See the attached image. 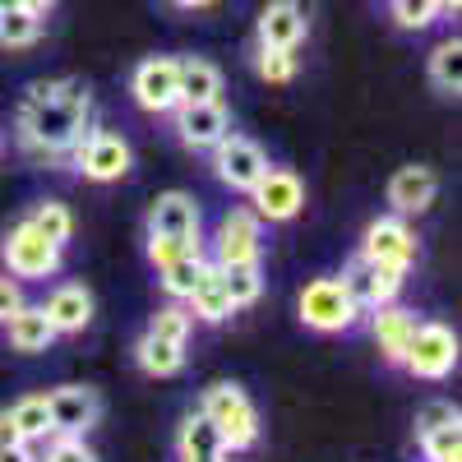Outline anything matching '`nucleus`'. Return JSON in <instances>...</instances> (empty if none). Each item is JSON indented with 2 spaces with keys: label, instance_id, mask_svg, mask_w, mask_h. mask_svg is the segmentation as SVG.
<instances>
[{
  "label": "nucleus",
  "instance_id": "obj_1",
  "mask_svg": "<svg viewBox=\"0 0 462 462\" xmlns=\"http://www.w3.org/2000/svg\"><path fill=\"white\" fill-rule=\"evenodd\" d=\"M88 84L79 79H37L19 111V143L37 162H69V143L88 130Z\"/></svg>",
  "mask_w": 462,
  "mask_h": 462
},
{
  "label": "nucleus",
  "instance_id": "obj_28",
  "mask_svg": "<svg viewBox=\"0 0 462 462\" xmlns=\"http://www.w3.org/2000/svg\"><path fill=\"white\" fill-rule=\"evenodd\" d=\"M204 254H180L176 263H167V268H158V278H162V291L171 296V300H185L189 291H195V282H199V273H204Z\"/></svg>",
  "mask_w": 462,
  "mask_h": 462
},
{
  "label": "nucleus",
  "instance_id": "obj_39",
  "mask_svg": "<svg viewBox=\"0 0 462 462\" xmlns=\"http://www.w3.org/2000/svg\"><path fill=\"white\" fill-rule=\"evenodd\" d=\"M23 305V287H19V278H0V324H5L14 310Z\"/></svg>",
  "mask_w": 462,
  "mask_h": 462
},
{
  "label": "nucleus",
  "instance_id": "obj_8",
  "mask_svg": "<svg viewBox=\"0 0 462 462\" xmlns=\"http://www.w3.org/2000/svg\"><path fill=\"white\" fill-rule=\"evenodd\" d=\"M250 199H254V217L259 222H291L305 208V185H300L296 171L268 162V171L250 189Z\"/></svg>",
  "mask_w": 462,
  "mask_h": 462
},
{
  "label": "nucleus",
  "instance_id": "obj_5",
  "mask_svg": "<svg viewBox=\"0 0 462 462\" xmlns=\"http://www.w3.org/2000/svg\"><path fill=\"white\" fill-rule=\"evenodd\" d=\"M296 310H300L305 328H315V333H346V328L356 324V315H361L337 278H315V282H305V291H300V300H296Z\"/></svg>",
  "mask_w": 462,
  "mask_h": 462
},
{
  "label": "nucleus",
  "instance_id": "obj_10",
  "mask_svg": "<svg viewBox=\"0 0 462 462\" xmlns=\"http://www.w3.org/2000/svg\"><path fill=\"white\" fill-rule=\"evenodd\" d=\"M171 116H176L180 143L195 148V152H208L222 134H231V116H226L222 102H176Z\"/></svg>",
  "mask_w": 462,
  "mask_h": 462
},
{
  "label": "nucleus",
  "instance_id": "obj_21",
  "mask_svg": "<svg viewBox=\"0 0 462 462\" xmlns=\"http://www.w3.org/2000/svg\"><path fill=\"white\" fill-rule=\"evenodd\" d=\"M176 84H180V102H217L222 69L204 56H185L176 60Z\"/></svg>",
  "mask_w": 462,
  "mask_h": 462
},
{
  "label": "nucleus",
  "instance_id": "obj_27",
  "mask_svg": "<svg viewBox=\"0 0 462 462\" xmlns=\"http://www.w3.org/2000/svg\"><path fill=\"white\" fill-rule=\"evenodd\" d=\"M37 37H42V14H32V10H5L0 14V47H10V51H23L32 47Z\"/></svg>",
  "mask_w": 462,
  "mask_h": 462
},
{
  "label": "nucleus",
  "instance_id": "obj_30",
  "mask_svg": "<svg viewBox=\"0 0 462 462\" xmlns=\"http://www.w3.org/2000/svg\"><path fill=\"white\" fill-rule=\"evenodd\" d=\"M420 453L426 462H462V426L448 420V426H435L420 435Z\"/></svg>",
  "mask_w": 462,
  "mask_h": 462
},
{
  "label": "nucleus",
  "instance_id": "obj_37",
  "mask_svg": "<svg viewBox=\"0 0 462 462\" xmlns=\"http://www.w3.org/2000/svg\"><path fill=\"white\" fill-rule=\"evenodd\" d=\"M365 259V254H361ZM374 268V305H389V300H398V291H402V282H407V268H398V263H370Z\"/></svg>",
  "mask_w": 462,
  "mask_h": 462
},
{
  "label": "nucleus",
  "instance_id": "obj_25",
  "mask_svg": "<svg viewBox=\"0 0 462 462\" xmlns=\"http://www.w3.org/2000/svg\"><path fill=\"white\" fill-rule=\"evenodd\" d=\"M5 416L14 420V430H19L23 444H37V439L51 435V407H47V398H19Z\"/></svg>",
  "mask_w": 462,
  "mask_h": 462
},
{
  "label": "nucleus",
  "instance_id": "obj_33",
  "mask_svg": "<svg viewBox=\"0 0 462 462\" xmlns=\"http://www.w3.org/2000/svg\"><path fill=\"white\" fill-rule=\"evenodd\" d=\"M389 5H393L398 28H407V32H420L439 19V0H389Z\"/></svg>",
  "mask_w": 462,
  "mask_h": 462
},
{
  "label": "nucleus",
  "instance_id": "obj_22",
  "mask_svg": "<svg viewBox=\"0 0 462 462\" xmlns=\"http://www.w3.org/2000/svg\"><path fill=\"white\" fill-rule=\"evenodd\" d=\"M176 448H180V462H195V457H217V453H226L222 430L213 426V420H208L204 411L185 416V426H180V435H176Z\"/></svg>",
  "mask_w": 462,
  "mask_h": 462
},
{
  "label": "nucleus",
  "instance_id": "obj_42",
  "mask_svg": "<svg viewBox=\"0 0 462 462\" xmlns=\"http://www.w3.org/2000/svg\"><path fill=\"white\" fill-rule=\"evenodd\" d=\"M23 10H32V14H42V19H47V14L56 10V0H23Z\"/></svg>",
  "mask_w": 462,
  "mask_h": 462
},
{
  "label": "nucleus",
  "instance_id": "obj_36",
  "mask_svg": "<svg viewBox=\"0 0 462 462\" xmlns=\"http://www.w3.org/2000/svg\"><path fill=\"white\" fill-rule=\"evenodd\" d=\"M180 254H199V241H176V236H148V263L152 268H167Z\"/></svg>",
  "mask_w": 462,
  "mask_h": 462
},
{
  "label": "nucleus",
  "instance_id": "obj_47",
  "mask_svg": "<svg viewBox=\"0 0 462 462\" xmlns=\"http://www.w3.org/2000/svg\"><path fill=\"white\" fill-rule=\"evenodd\" d=\"M0 148H5V139H0Z\"/></svg>",
  "mask_w": 462,
  "mask_h": 462
},
{
  "label": "nucleus",
  "instance_id": "obj_24",
  "mask_svg": "<svg viewBox=\"0 0 462 462\" xmlns=\"http://www.w3.org/2000/svg\"><path fill=\"white\" fill-rule=\"evenodd\" d=\"M222 268V287L231 296V310H245L263 296V273H259V259H245V263H217Z\"/></svg>",
  "mask_w": 462,
  "mask_h": 462
},
{
  "label": "nucleus",
  "instance_id": "obj_19",
  "mask_svg": "<svg viewBox=\"0 0 462 462\" xmlns=\"http://www.w3.org/2000/svg\"><path fill=\"white\" fill-rule=\"evenodd\" d=\"M5 333H10V346L23 352V356H37V352H47V346L56 342V328L42 315V305H19V310L5 319Z\"/></svg>",
  "mask_w": 462,
  "mask_h": 462
},
{
  "label": "nucleus",
  "instance_id": "obj_40",
  "mask_svg": "<svg viewBox=\"0 0 462 462\" xmlns=\"http://www.w3.org/2000/svg\"><path fill=\"white\" fill-rule=\"evenodd\" d=\"M0 462H37L28 444H10V448H0Z\"/></svg>",
  "mask_w": 462,
  "mask_h": 462
},
{
  "label": "nucleus",
  "instance_id": "obj_26",
  "mask_svg": "<svg viewBox=\"0 0 462 462\" xmlns=\"http://www.w3.org/2000/svg\"><path fill=\"white\" fill-rule=\"evenodd\" d=\"M430 84L439 93H457L462 88V42L457 37H444V42L430 51Z\"/></svg>",
  "mask_w": 462,
  "mask_h": 462
},
{
  "label": "nucleus",
  "instance_id": "obj_20",
  "mask_svg": "<svg viewBox=\"0 0 462 462\" xmlns=\"http://www.w3.org/2000/svg\"><path fill=\"white\" fill-rule=\"evenodd\" d=\"M185 300H189V319H204V324H222V319L236 315V310H231L226 287H222V268L217 263H204L195 291H189Z\"/></svg>",
  "mask_w": 462,
  "mask_h": 462
},
{
  "label": "nucleus",
  "instance_id": "obj_7",
  "mask_svg": "<svg viewBox=\"0 0 462 462\" xmlns=\"http://www.w3.org/2000/svg\"><path fill=\"white\" fill-rule=\"evenodd\" d=\"M213 171H217V180L226 185V189H236V195H250L254 189V180L268 171V152L254 143V139H245V134H222L213 148Z\"/></svg>",
  "mask_w": 462,
  "mask_h": 462
},
{
  "label": "nucleus",
  "instance_id": "obj_31",
  "mask_svg": "<svg viewBox=\"0 0 462 462\" xmlns=\"http://www.w3.org/2000/svg\"><path fill=\"white\" fill-rule=\"evenodd\" d=\"M342 287H346V296H352V305L356 310H374V268H370V259H352L342 268V278H337Z\"/></svg>",
  "mask_w": 462,
  "mask_h": 462
},
{
  "label": "nucleus",
  "instance_id": "obj_45",
  "mask_svg": "<svg viewBox=\"0 0 462 462\" xmlns=\"http://www.w3.org/2000/svg\"><path fill=\"white\" fill-rule=\"evenodd\" d=\"M195 462H226V453H217V457H195Z\"/></svg>",
  "mask_w": 462,
  "mask_h": 462
},
{
  "label": "nucleus",
  "instance_id": "obj_32",
  "mask_svg": "<svg viewBox=\"0 0 462 462\" xmlns=\"http://www.w3.org/2000/svg\"><path fill=\"white\" fill-rule=\"evenodd\" d=\"M254 74L268 84H291L296 79V56L282 47H259L254 51Z\"/></svg>",
  "mask_w": 462,
  "mask_h": 462
},
{
  "label": "nucleus",
  "instance_id": "obj_38",
  "mask_svg": "<svg viewBox=\"0 0 462 462\" xmlns=\"http://www.w3.org/2000/svg\"><path fill=\"white\" fill-rule=\"evenodd\" d=\"M448 420H457V407L453 402H426L416 411V435H426L435 426H448Z\"/></svg>",
  "mask_w": 462,
  "mask_h": 462
},
{
  "label": "nucleus",
  "instance_id": "obj_23",
  "mask_svg": "<svg viewBox=\"0 0 462 462\" xmlns=\"http://www.w3.org/2000/svg\"><path fill=\"white\" fill-rule=\"evenodd\" d=\"M134 361H139V370H143V374L167 379V374H176V370L185 365V342H167V337L143 333V337H139V346H134Z\"/></svg>",
  "mask_w": 462,
  "mask_h": 462
},
{
  "label": "nucleus",
  "instance_id": "obj_11",
  "mask_svg": "<svg viewBox=\"0 0 462 462\" xmlns=\"http://www.w3.org/2000/svg\"><path fill=\"white\" fill-rule=\"evenodd\" d=\"M259 245H263V222L254 217V208H231V213L217 222V236H213L217 259H213V263H245V259H259Z\"/></svg>",
  "mask_w": 462,
  "mask_h": 462
},
{
  "label": "nucleus",
  "instance_id": "obj_35",
  "mask_svg": "<svg viewBox=\"0 0 462 462\" xmlns=\"http://www.w3.org/2000/svg\"><path fill=\"white\" fill-rule=\"evenodd\" d=\"M51 444H47V462H97L93 457V448L84 444V435H47Z\"/></svg>",
  "mask_w": 462,
  "mask_h": 462
},
{
  "label": "nucleus",
  "instance_id": "obj_17",
  "mask_svg": "<svg viewBox=\"0 0 462 462\" xmlns=\"http://www.w3.org/2000/svg\"><path fill=\"white\" fill-rule=\"evenodd\" d=\"M42 315L51 319L56 337H60V333H84V328L93 324V296H88V287H79V282H65V287H56V291L47 296Z\"/></svg>",
  "mask_w": 462,
  "mask_h": 462
},
{
  "label": "nucleus",
  "instance_id": "obj_2",
  "mask_svg": "<svg viewBox=\"0 0 462 462\" xmlns=\"http://www.w3.org/2000/svg\"><path fill=\"white\" fill-rule=\"evenodd\" d=\"M199 411L222 430L226 453H231V448H250V444L259 439V411H254V402L245 398L241 383H208Z\"/></svg>",
  "mask_w": 462,
  "mask_h": 462
},
{
  "label": "nucleus",
  "instance_id": "obj_44",
  "mask_svg": "<svg viewBox=\"0 0 462 462\" xmlns=\"http://www.w3.org/2000/svg\"><path fill=\"white\" fill-rule=\"evenodd\" d=\"M23 5V0H0V14H5V10H19Z\"/></svg>",
  "mask_w": 462,
  "mask_h": 462
},
{
  "label": "nucleus",
  "instance_id": "obj_34",
  "mask_svg": "<svg viewBox=\"0 0 462 462\" xmlns=\"http://www.w3.org/2000/svg\"><path fill=\"white\" fill-rule=\"evenodd\" d=\"M148 333L152 337H167V342H185L189 337V310H185V305H176V300L162 305V310L148 319Z\"/></svg>",
  "mask_w": 462,
  "mask_h": 462
},
{
  "label": "nucleus",
  "instance_id": "obj_14",
  "mask_svg": "<svg viewBox=\"0 0 462 462\" xmlns=\"http://www.w3.org/2000/svg\"><path fill=\"white\" fill-rule=\"evenodd\" d=\"M148 236H176V241H199V204L185 189H167L148 208Z\"/></svg>",
  "mask_w": 462,
  "mask_h": 462
},
{
  "label": "nucleus",
  "instance_id": "obj_18",
  "mask_svg": "<svg viewBox=\"0 0 462 462\" xmlns=\"http://www.w3.org/2000/svg\"><path fill=\"white\" fill-rule=\"evenodd\" d=\"M435 189H439V180H435L430 167H402V171H393V180H389V204H393L398 217L426 213V208L435 204Z\"/></svg>",
  "mask_w": 462,
  "mask_h": 462
},
{
  "label": "nucleus",
  "instance_id": "obj_29",
  "mask_svg": "<svg viewBox=\"0 0 462 462\" xmlns=\"http://www.w3.org/2000/svg\"><path fill=\"white\" fill-rule=\"evenodd\" d=\"M37 231H42V236L51 241V245H69V236H74V217H69V208L65 204H56V199H42L32 208V217H28Z\"/></svg>",
  "mask_w": 462,
  "mask_h": 462
},
{
  "label": "nucleus",
  "instance_id": "obj_4",
  "mask_svg": "<svg viewBox=\"0 0 462 462\" xmlns=\"http://www.w3.org/2000/svg\"><path fill=\"white\" fill-rule=\"evenodd\" d=\"M457 365V337L448 324H416L411 328V342L402 352V370L411 379H448Z\"/></svg>",
  "mask_w": 462,
  "mask_h": 462
},
{
  "label": "nucleus",
  "instance_id": "obj_9",
  "mask_svg": "<svg viewBox=\"0 0 462 462\" xmlns=\"http://www.w3.org/2000/svg\"><path fill=\"white\" fill-rule=\"evenodd\" d=\"M130 93L143 111L152 116H167L180 102V84H176V56H148L134 65L130 74Z\"/></svg>",
  "mask_w": 462,
  "mask_h": 462
},
{
  "label": "nucleus",
  "instance_id": "obj_15",
  "mask_svg": "<svg viewBox=\"0 0 462 462\" xmlns=\"http://www.w3.org/2000/svg\"><path fill=\"white\" fill-rule=\"evenodd\" d=\"M305 28H310V10H305V0H273V5L259 14V47L296 51Z\"/></svg>",
  "mask_w": 462,
  "mask_h": 462
},
{
  "label": "nucleus",
  "instance_id": "obj_12",
  "mask_svg": "<svg viewBox=\"0 0 462 462\" xmlns=\"http://www.w3.org/2000/svg\"><path fill=\"white\" fill-rule=\"evenodd\" d=\"M47 407H51V435H88L102 416V398L84 383H65V389L47 393Z\"/></svg>",
  "mask_w": 462,
  "mask_h": 462
},
{
  "label": "nucleus",
  "instance_id": "obj_43",
  "mask_svg": "<svg viewBox=\"0 0 462 462\" xmlns=\"http://www.w3.org/2000/svg\"><path fill=\"white\" fill-rule=\"evenodd\" d=\"M180 10H204V5H213V0H176Z\"/></svg>",
  "mask_w": 462,
  "mask_h": 462
},
{
  "label": "nucleus",
  "instance_id": "obj_16",
  "mask_svg": "<svg viewBox=\"0 0 462 462\" xmlns=\"http://www.w3.org/2000/svg\"><path fill=\"white\" fill-rule=\"evenodd\" d=\"M411 328H416V315L402 310V305H374L370 310V333H374V346H379V356L389 361V365H402V352H407V342H411Z\"/></svg>",
  "mask_w": 462,
  "mask_h": 462
},
{
  "label": "nucleus",
  "instance_id": "obj_13",
  "mask_svg": "<svg viewBox=\"0 0 462 462\" xmlns=\"http://www.w3.org/2000/svg\"><path fill=\"white\" fill-rule=\"evenodd\" d=\"M361 254H365L370 263H398V268H411V263H416V231H411L402 217H379V222L365 226Z\"/></svg>",
  "mask_w": 462,
  "mask_h": 462
},
{
  "label": "nucleus",
  "instance_id": "obj_41",
  "mask_svg": "<svg viewBox=\"0 0 462 462\" xmlns=\"http://www.w3.org/2000/svg\"><path fill=\"white\" fill-rule=\"evenodd\" d=\"M10 444H23V439H19V430H14V420L0 411V448H10Z\"/></svg>",
  "mask_w": 462,
  "mask_h": 462
},
{
  "label": "nucleus",
  "instance_id": "obj_46",
  "mask_svg": "<svg viewBox=\"0 0 462 462\" xmlns=\"http://www.w3.org/2000/svg\"><path fill=\"white\" fill-rule=\"evenodd\" d=\"M439 10H457V0H439Z\"/></svg>",
  "mask_w": 462,
  "mask_h": 462
},
{
  "label": "nucleus",
  "instance_id": "obj_6",
  "mask_svg": "<svg viewBox=\"0 0 462 462\" xmlns=\"http://www.w3.org/2000/svg\"><path fill=\"white\" fill-rule=\"evenodd\" d=\"M69 162L79 167L88 180H97V185L121 180L130 171V143L116 130H84L79 139L69 143Z\"/></svg>",
  "mask_w": 462,
  "mask_h": 462
},
{
  "label": "nucleus",
  "instance_id": "obj_3",
  "mask_svg": "<svg viewBox=\"0 0 462 462\" xmlns=\"http://www.w3.org/2000/svg\"><path fill=\"white\" fill-rule=\"evenodd\" d=\"M0 259H5V268L19 282H47V278L60 273V245H51L28 217L5 231V241H0Z\"/></svg>",
  "mask_w": 462,
  "mask_h": 462
}]
</instances>
